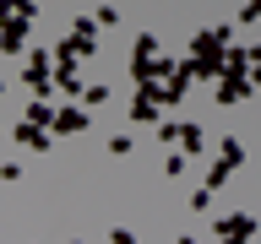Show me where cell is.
<instances>
[{"label":"cell","instance_id":"52a82bcc","mask_svg":"<svg viewBox=\"0 0 261 244\" xmlns=\"http://www.w3.org/2000/svg\"><path fill=\"white\" fill-rule=\"evenodd\" d=\"M250 87H256V81H245V76H218V103H245V98H250Z\"/></svg>","mask_w":261,"mask_h":244},{"label":"cell","instance_id":"7c38bea8","mask_svg":"<svg viewBox=\"0 0 261 244\" xmlns=\"http://www.w3.org/2000/svg\"><path fill=\"white\" fill-rule=\"evenodd\" d=\"M240 158H245V146L234 141V136H223V141H218V163H228V168H240Z\"/></svg>","mask_w":261,"mask_h":244},{"label":"cell","instance_id":"e0dca14e","mask_svg":"<svg viewBox=\"0 0 261 244\" xmlns=\"http://www.w3.org/2000/svg\"><path fill=\"white\" fill-rule=\"evenodd\" d=\"M240 22H261V0H245V11H240Z\"/></svg>","mask_w":261,"mask_h":244},{"label":"cell","instance_id":"8fae6325","mask_svg":"<svg viewBox=\"0 0 261 244\" xmlns=\"http://www.w3.org/2000/svg\"><path fill=\"white\" fill-rule=\"evenodd\" d=\"M71 38H82V44L98 49V16H76V22H71Z\"/></svg>","mask_w":261,"mask_h":244},{"label":"cell","instance_id":"6da1fadb","mask_svg":"<svg viewBox=\"0 0 261 244\" xmlns=\"http://www.w3.org/2000/svg\"><path fill=\"white\" fill-rule=\"evenodd\" d=\"M196 81H218V71H223V54H228V27H201L196 33Z\"/></svg>","mask_w":261,"mask_h":244},{"label":"cell","instance_id":"30bf717a","mask_svg":"<svg viewBox=\"0 0 261 244\" xmlns=\"http://www.w3.org/2000/svg\"><path fill=\"white\" fill-rule=\"evenodd\" d=\"M28 119H33V125H55V103H49V98H33V103H28Z\"/></svg>","mask_w":261,"mask_h":244},{"label":"cell","instance_id":"5b68a950","mask_svg":"<svg viewBox=\"0 0 261 244\" xmlns=\"http://www.w3.org/2000/svg\"><path fill=\"white\" fill-rule=\"evenodd\" d=\"M130 119H136V125H158V98H152V87H136V93H130Z\"/></svg>","mask_w":261,"mask_h":244},{"label":"cell","instance_id":"4fadbf2b","mask_svg":"<svg viewBox=\"0 0 261 244\" xmlns=\"http://www.w3.org/2000/svg\"><path fill=\"white\" fill-rule=\"evenodd\" d=\"M185 163H191L185 152H169V163H163V174H169V179H179V174H185Z\"/></svg>","mask_w":261,"mask_h":244},{"label":"cell","instance_id":"d6986e66","mask_svg":"<svg viewBox=\"0 0 261 244\" xmlns=\"http://www.w3.org/2000/svg\"><path fill=\"white\" fill-rule=\"evenodd\" d=\"M0 93H6V81H0Z\"/></svg>","mask_w":261,"mask_h":244},{"label":"cell","instance_id":"ba28073f","mask_svg":"<svg viewBox=\"0 0 261 244\" xmlns=\"http://www.w3.org/2000/svg\"><path fill=\"white\" fill-rule=\"evenodd\" d=\"M11 136H16L22 146H28V152H49V130H44V125H33V119H22V125H16Z\"/></svg>","mask_w":261,"mask_h":244},{"label":"cell","instance_id":"277c9868","mask_svg":"<svg viewBox=\"0 0 261 244\" xmlns=\"http://www.w3.org/2000/svg\"><path fill=\"white\" fill-rule=\"evenodd\" d=\"M49 130H60V136H82V130H93V114L82 109V103H71V109H55V125Z\"/></svg>","mask_w":261,"mask_h":244},{"label":"cell","instance_id":"3957f363","mask_svg":"<svg viewBox=\"0 0 261 244\" xmlns=\"http://www.w3.org/2000/svg\"><path fill=\"white\" fill-rule=\"evenodd\" d=\"M49 87H55V54H49V49H33L28 54V93L49 98Z\"/></svg>","mask_w":261,"mask_h":244},{"label":"cell","instance_id":"ac0fdd59","mask_svg":"<svg viewBox=\"0 0 261 244\" xmlns=\"http://www.w3.org/2000/svg\"><path fill=\"white\" fill-rule=\"evenodd\" d=\"M109 244H136V233H130V228H114V233H109Z\"/></svg>","mask_w":261,"mask_h":244},{"label":"cell","instance_id":"2e32d148","mask_svg":"<svg viewBox=\"0 0 261 244\" xmlns=\"http://www.w3.org/2000/svg\"><path fill=\"white\" fill-rule=\"evenodd\" d=\"M245 65H250V76L261 81V44H256V49H245Z\"/></svg>","mask_w":261,"mask_h":244},{"label":"cell","instance_id":"44dd1931","mask_svg":"<svg viewBox=\"0 0 261 244\" xmlns=\"http://www.w3.org/2000/svg\"><path fill=\"white\" fill-rule=\"evenodd\" d=\"M71 244H82V239H71Z\"/></svg>","mask_w":261,"mask_h":244},{"label":"cell","instance_id":"8992f818","mask_svg":"<svg viewBox=\"0 0 261 244\" xmlns=\"http://www.w3.org/2000/svg\"><path fill=\"white\" fill-rule=\"evenodd\" d=\"M28 22H33V16H6V22H0V54H16V49H22Z\"/></svg>","mask_w":261,"mask_h":244},{"label":"cell","instance_id":"5bb4252c","mask_svg":"<svg viewBox=\"0 0 261 244\" xmlns=\"http://www.w3.org/2000/svg\"><path fill=\"white\" fill-rule=\"evenodd\" d=\"M82 98H87V109H98V103L109 98V87H82Z\"/></svg>","mask_w":261,"mask_h":244},{"label":"cell","instance_id":"ffe728a7","mask_svg":"<svg viewBox=\"0 0 261 244\" xmlns=\"http://www.w3.org/2000/svg\"><path fill=\"white\" fill-rule=\"evenodd\" d=\"M245 244H256V239H245Z\"/></svg>","mask_w":261,"mask_h":244},{"label":"cell","instance_id":"9c48e42d","mask_svg":"<svg viewBox=\"0 0 261 244\" xmlns=\"http://www.w3.org/2000/svg\"><path fill=\"white\" fill-rule=\"evenodd\" d=\"M179 152H185V158H191V152H201V146H207V136H201V125H191V119H179Z\"/></svg>","mask_w":261,"mask_h":244},{"label":"cell","instance_id":"9a60e30c","mask_svg":"<svg viewBox=\"0 0 261 244\" xmlns=\"http://www.w3.org/2000/svg\"><path fill=\"white\" fill-rule=\"evenodd\" d=\"M109 152L114 158H130V136H109Z\"/></svg>","mask_w":261,"mask_h":244},{"label":"cell","instance_id":"7a4b0ae2","mask_svg":"<svg viewBox=\"0 0 261 244\" xmlns=\"http://www.w3.org/2000/svg\"><path fill=\"white\" fill-rule=\"evenodd\" d=\"M212 228H218V244H245V239H256V217L250 211H228V217H212Z\"/></svg>","mask_w":261,"mask_h":244}]
</instances>
